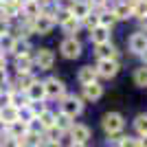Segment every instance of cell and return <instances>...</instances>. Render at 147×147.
I'll return each instance as SVG.
<instances>
[{
	"label": "cell",
	"mask_w": 147,
	"mask_h": 147,
	"mask_svg": "<svg viewBox=\"0 0 147 147\" xmlns=\"http://www.w3.org/2000/svg\"><path fill=\"white\" fill-rule=\"evenodd\" d=\"M123 125H125V121H123V117L119 114V112H110V114L103 117V129L110 136H117L123 129Z\"/></svg>",
	"instance_id": "obj_1"
},
{
	"label": "cell",
	"mask_w": 147,
	"mask_h": 147,
	"mask_svg": "<svg viewBox=\"0 0 147 147\" xmlns=\"http://www.w3.org/2000/svg\"><path fill=\"white\" fill-rule=\"evenodd\" d=\"M81 110H84V103H81L79 97H66L64 103H61V114H66V117H70V119L81 114Z\"/></svg>",
	"instance_id": "obj_2"
},
{
	"label": "cell",
	"mask_w": 147,
	"mask_h": 147,
	"mask_svg": "<svg viewBox=\"0 0 147 147\" xmlns=\"http://www.w3.org/2000/svg\"><path fill=\"white\" fill-rule=\"evenodd\" d=\"M59 51H61V55H64V57H68V59H75V57H79V53H81V44L77 42L75 37H66V40L61 42Z\"/></svg>",
	"instance_id": "obj_3"
},
{
	"label": "cell",
	"mask_w": 147,
	"mask_h": 147,
	"mask_svg": "<svg viewBox=\"0 0 147 147\" xmlns=\"http://www.w3.org/2000/svg\"><path fill=\"white\" fill-rule=\"evenodd\" d=\"M119 73V64L117 59H99L97 64V75H101V77H114V75Z\"/></svg>",
	"instance_id": "obj_4"
},
{
	"label": "cell",
	"mask_w": 147,
	"mask_h": 147,
	"mask_svg": "<svg viewBox=\"0 0 147 147\" xmlns=\"http://www.w3.org/2000/svg\"><path fill=\"white\" fill-rule=\"evenodd\" d=\"M129 51L136 53V55H143L147 51V35L145 33H134L129 37Z\"/></svg>",
	"instance_id": "obj_5"
},
{
	"label": "cell",
	"mask_w": 147,
	"mask_h": 147,
	"mask_svg": "<svg viewBox=\"0 0 147 147\" xmlns=\"http://www.w3.org/2000/svg\"><path fill=\"white\" fill-rule=\"evenodd\" d=\"M53 61H55V55H53V51H49V49H40V51H37L35 64L40 66V70H49V68L53 66Z\"/></svg>",
	"instance_id": "obj_6"
},
{
	"label": "cell",
	"mask_w": 147,
	"mask_h": 147,
	"mask_svg": "<svg viewBox=\"0 0 147 147\" xmlns=\"http://www.w3.org/2000/svg\"><path fill=\"white\" fill-rule=\"evenodd\" d=\"M31 26H33V31H35V33H49V31L55 26V20L49 18V16H42V13H40V16L33 20V24H31Z\"/></svg>",
	"instance_id": "obj_7"
},
{
	"label": "cell",
	"mask_w": 147,
	"mask_h": 147,
	"mask_svg": "<svg viewBox=\"0 0 147 147\" xmlns=\"http://www.w3.org/2000/svg\"><path fill=\"white\" fill-rule=\"evenodd\" d=\"M44 90H46V97H64V84L55 77L44 81Z\"/></svg>",
	"instance_id": "obj_8"
},
{
	"label": "cell",
	"mask_w": 147,
	"mask_h": 147,
	"mask_svg": "<svg viewBox=\"0 0 147 147\" xmlns=\"http://www.w3.org/2000/svg\"><path fill=\"white\" fill-rule=\"evenodd\" d=\"M70 136H73V143H79V145H84V143L90 138V129H88L86 125L77 123V125H73V127H70Z\"/></svg>",
	"instance_id": "obj_9"
},
{
	"label": "cell",
	"mask_w": 147,
	"mask_h": 147,
	"mask_svg": "<svg viewBox=\"0 0 147 147\" xmlns=\"http://www.w3.org/2000/svg\"><path fill=\"white\" fill-rule=\"evenodd\" d=\"M90 37H92V42L97 44H105V42H110V29H105V26H94V29L90 31Z\"/></svg>",
	"instance_id": "obj_10"
},
{
	"label": "cell",
	"mask_w": 147,
	"mask_h": 147,
	"mask_svg": "<svg viewBox=\"0 0 147 147\" xmlns=\"http://www.w3.org/2000/svg\"><path fill=\"white\" fill-rule=\"evenodd\" d=\"M88 13H90V5H88V2H81V0H75L73 2V7H70V16H73V18L84 20Z\"/></svg>",
	"instance_id": "obj_11"
},
{
	"label": "cell",
	"mask_w": 147,
	"mask_h": 147,
	"mask_svg": "<svg viewBox=\"0 0 147 147\" xmlns=\"http://www.w3.org/2000/svg\"><path fill=\"white\" fill-rule=\"evenodd\" d=\"M26 94H29L31 101H42L44 97H46V90H44V84H40V81H33L29 86V90H26Z\"/></svg>",
	"instance_id": "obj_12"
},
{
	"label": "cell",
	"mask_w": 147,
	"mask_h": 147,
	"mask_svg": "<svg viewBox=\"0 0 147 147\" xmlns=\"http://www.w3.org/2000/svg\"><path fill=\"white\" fill-rule=\"evenodd\" d=\"M20 13V5L13 0V2H2V7H0V18L7 20V18H13V16H18Z\"/></svg>",
	"instance_id": "obj_13"
},
{
	"label": "cell",
	"mask_w": 147,
	"mask_h": 147,
	"mask_svg": "<svg viewBox=\"0 0 147 147\" xmlns=\"http://www.w3.org/2000/svg\"><path fill=\"white\" fill-rule=\"evenodd\" d=\"M97 57L99 59H114V57H117V49H114L110 42L99 44L97 46Z\"/></svg>",
	"instance_id": "obj_14"
},
{
	"label": "cell",
	"mask_w": 147,
	"mask_h": 147,
	"mask_svg": "<svg viewBox=\"0 0 147 147\" xmlns=\"http://www.w3.org/2000/svg\"><path fill=\"white\" fill-rule=\"evenodd\" d=\"M26 132H29V123L16 121V123H11V125H9V136H11V138H18V141H20Z\"/></svg>",
	"instance_id": "obj_15"
},
{
	"label": "cell",
	"mask_w": 147,
	"mask_h": 147,
	"mask_svg": "<svg viewBox=\"0 0 147 147\" xmlns=\"http://www.w3.org/2000/svg\"><path fill=\"white\" fill-rule=\"evenodd\" d=\"M101 94H103V88L99 86L97 81H92V84H86V86H84V97H86V99H92V101H97Z\"/></svg>",
	"instance_id": "obj_16"
},
{
	"label": "cell",
	"mask_w": 147,
	"mask_h": 147,
	"mask_svg": "<svg viewBox=\"0 0 147 147\" xmlns=\"http://www.w3.org/2000/svg\"><path fill=\"white\" fill-rule=\"evenodd\" d=\"M0 121L7 123V125H11V123L18 121V108H13V105H7L0 110Z\"/></svg>",
	"instance_id": "obj_17"
},
{
	"label": "cell",
	"mask_w": 147,
	"mask_h": 147,
	"mask_svg": "<svg viewBox=\"0 0 147 147\" xmlns=\"http://www.w3.org/2000/svg\"><path fill=\"white\" fill-rule=\"evenodd\" d=\"M79 81L86 86V84H92V81H97V68H92V66H84L79 70Z\"/></svg>",
	"instance_id": "obj_18"
},
{
	"label": "cell",
	"mask_w": 147,
	"mask_h": 147,
	"mask_svg": "<svg viewBox=\"0 0 147 147\" xmlns=\"http://www.w3.org/2000/svg\"><path fill=\"white\" fill-rule=\"evenodd\" d=\"M132 16L136 18H147V0H132Z\"/></svg>",
	"instance_id": "obj_19"
},
{
	"label": "cell",
	"mask_w": 147,
	"mask_h": 147,
	"mask_svg": "<svg viewBox=\"0 0 147 147\" xmlns=\"http://www.w3.org/2000/svg\"><path fill=\"white\" fill-rule=\"evenodd\" d=\"M114 16H117V20H127L129 16H132V5H127V2H121V5H117V9H114Z\"/></svg>",
	"instance_id": "obj_20"
},
{
	"label": "cell",
	"mask_w": 147,
	"mask_h": 147,
	"mask_svg": "<svg viewBox=\"0 0 147 147\" xmlns=\"http://www.w3.org/2000/svg\"><path fill=\"white\" fill-rule=\"evenodd\" d=\"M40 127H44V129H51V127H55V117L51 114L49 110H44L42 114H40Z\"/></svg>",
	"instance_id": "obj_21"
},
{
	"label": "cell",
	"mask_w": 147,
	"mask_h": 147,
	"mask_svg": "<svg viewBox=\"0 0 147 147\" xmlns=\"http://www.w3.org/2000/svg\"><path fill=\"white\" fill-rule=\"evenodd\" d=\"M40 13H42V9H40V5H37V0H31V2L24 5V16H29V18H37Z\"/></svg>",
	"instance_id": "obj_22"
},
{
	"label": "cell",
	"mask_w": 147,
	"mask_h": 147,
	"mask_svg": "<svg viewBox=\"0 0 147 147\" xmlns=\"http://www.w3.org/2000/svg\"><path fill=\"white\" fill-rule=\"evenodd\" d=\"M134 129L141 136H147V114H138L134 121Z\"/></svg>",
	"instance_id": "obj_23"
},
{
	"label": "cell",
	"mask_w": 147,
	"mask_h": 147,
	"mask_svg": "<svg viewBox=\"0 0 147 147\" xmlns=\"http://www.w3.org/2000/svg\"><path fill=\"white\" fill-rule=\"evenodd\" d=\"M16 66H18V73L20 75H29V66H31L29 55H20L18 59H16Z\"/></svg>",
	"instance_id": "obj_24"
},
{
	"label": "cell",
	"mask_w": 147,
	"mask_h": 147,
	"mask_svg": "<svg viewBox=\"0 0 147 147\" xmlns=\"http://www.w3.org/2000/svg\"><path fill=\"white\" fill-rule=\"evenodd\" d=\"M61 29L66 31V33H75V31L79 29V20L77 18H73V16H68L64 22H61Z\"/></svg>",
	"instance_id": "obj_25"
},
{
	"label": "cell",
	"mask_w": 147,
	"mask_h": 147,
	"mask_svg": "<svg viewBox=\"0 0 147 147\" xmlns=\"http://www.w3.org/2000/svg\"><path fill=\"white\" fill-rule=\"evenodd\" d=\"M29 42H20V40H16V42H13V53H16V55H29Z\"/></svg>",
	"instance_id": "obj_26"
},
{
	"label": "cell",
	"mask_w": 147,
	"mask_h": 147,
	"mask_svg": "<svg viewBox=\"0 0 147 147\" xmlns=\"http://www.w3.org/2000/svg\"><path fill=\"white\" fill-rule=\"evenodd\" d=\"M134 81H136V86H147V68H136V73H134Z\"/></svg>",
	"instance_id": "obj_27"
},
{
	"label": "cell",
	"mask_w": 147,
	"mask_h": 147,
	"mask_svg": "<svg viewBox=\"0 0 147 147\" xmlns=\"http://www.w3.org/2000/svg\"><path fill=\"white\" fill-rule=\"evenodd\" d=\"M55 125H57V129H70L73 125H70V117H66V114H59V117H55Z\"/></svg>",
	"instance_id": "obj_28"
},
{
	"label": "cell",
	"mask_w": 147,
	"mask_h": 147,
	"mask_svg": "<svg viewBox=\"0 0 147 147\" xmlns=\"http://www.w3.org/2000/svg\"><path fill=\"white\" fill-rule=\"evenodd\" d=\"M114 22H117V16H114V13H105V16H101V18H99V24L105 26V29H110Z\"/></svg>",
	"instance_id": "obj_29"
},
{
	"label": "cell",
	"mask_w": 147,
	"mask_h": 147,
	"mask_svg": "<svg viewBox=\"0 0 147 147\" xmlns=\"http://www.w3.org/2000/svg\"><path fill=\"white\" fill-rule=\"evenodd\" d=\"M119 145L121 147H141L138 145V138H134V136H123L119 141Z\"/></svg>",
	"instance_id": "obj_30"
},
{
	"label": "cell",
	"mask_w": 147,
	"mask_h": 147,
	"mask_svg": "<svg viewBox=\"0 0 147 147\" xmlns=\"http://www.w3.org/2000/svg\"><path fill=\"white\" fill-rule=\"evenodd\" d=\"M84 24L88 26V29H94V26H99V16H94V13H88L86 18H84Z\"/></svg>",
	"instance_id": "obj_31"
},
{
	"label": "cell",
	"mask_w": 147,
	"mask_h": 147,
	"mask_svg": "<svg viewBox=\"0 0 147 147\" xmlns=\"http://www.w3.org/2000/svg\"><path fill=\"white\" fill-rule=\"evenodd\" d=\"M13 37H9V35H2L0 37V49H5V51H13Z\"/></svg>",
	"instance_id": "obj_32"
},
{
	"label": "cell",
	"mask_w": 147,
	"mask_h": 147,
	"mask_svg": "<svg viewBox=\"0 0 147 147\" xmlns=\"http://www.w3.org/2000/svg\"><path fill=\"white\" fill-rule=\"evenodd\" d=\"M33 84V79H31L29 75H20V79H18V86L20 88H24V90H29V86Z\"/></svg>",
	"instance_id": "obj_33"
},
{
	"label": "cell",
	"mask_w": 147,
	"mask_h": 147,
	"mask_svg": "<svg viewBox=\"0 0 147 147\" xmlns=\"http://www.w3.org/2000/svg\"><path fill=\"white\" fill-rule=\"evenodd\" d=\"M7 105H11V92H2L0 90V110H2V108H7Z\"/></svg>",
	"instance_id": "obj_34"
},
{
	"label": "cell",
	"mask_w": 147,
	"mask_h": 147,
	"mask_svg": "<svg viewBox=\"0 0 147 147\" xmlns=\"http://www.w3.org/2000/svg\"><path fill=\"white\" fill-rule=\"evenodd\" d=\"M2 35H7V20L0 18V37H2Z\"/></svg>",
	"instance_id": "obj_35"
},
{
	"label": "cell",
	"mask_w": 147,
	"mask_h": 147,
	"mask_svg": "<svg viewBox=\"0 0 147 147\" xmlns=\"http://www.w3.org/2000/svg\"><path fill=\"white\" fill-rule=\"evenodd\" d=\"M44 147H61V143L59 141H46V143H44Z\"/></svg>",
	"instance_id": "obj_36"
},
{
	"label": "cell",
	"mask_w": 147,
	"mask_h": 147,
	"mask_svg": "<svg viewBox=\"0 0 147 147\" xmlns=\"http://www.w3.org/2000/svg\"><path fill=\"white\" fill-rule=\"evenodd\" d=\"M5 66H7V57L0 53V70H5Z\"/></svg>",
	"instance_id": "obj_37"
},
{
	"label": "cell",
	"mask_w": 147,
	"mask_h": 147,
	"mask_svg": "<svg viewBox=\"0 0 147 147\" xmlns=\"http://www.w3.org/2000/svg\"><path fill=\"white\" fill-rule=\"evenodd\" d=\"M138 145H141V147H147V136H141V141H138Z\"/></svg>",
	"instance_id": "obj_38"
},
{
	"label": "cell",
	"mask_w": 147,
	"mask_h": 147,
	"mask_svg": "<svg viewBox=\"0 0 147 147\" xmlns=\"http://www.w3.org/2000/svg\"><path fill=\"white\" fill-rule=\"evenodd\" d=\"M16 2H18V5H22V7H24L26 2H31V0H16Z\"/></svg>",
	"instance_id": "obj_39"
},
{
	"label": "cell",
	"mask_w": 147,
	"mask_h": 147,
	"mask_svg": "<svg viewBox=\"0 0 147 147\" xmlns=\"http://www.w3.org/2000/svg\"><path fill=\"white\" fill-rule=\"evenodd\" d=\"M143 29L147 31V18H143Z\"/></svg>",
	"instance_id": "obj_40"
},
{
	"label": "cell",
	"mask_w": 147,
	"mask_h": 147,
	"mask_svg": "<svg viewBox=\"0 0 147 147\" xmlns=\"http://www.w3.org/2000/svg\"><path fill=\"white\" fill-rule=\"evenodd\" d=\"M92 2H94V5H103L105 0H92Z\"/></svg>",
	"instance_id": "obj_41"
},
{
	"label": "cell",
	"mask_w": 147,
	"mask_h": 147,
	"mask_svg": "<svg viewBox=\"0 0 147 147\" xmlns=\"http://www.w3.org/2000/svg\"><path fill=\"white\" fill-rule=\"evenodd\" d=\"M143 59H145V64H147V51H145V53H143Z\"/></svg>",
	"instance_id": "obj_42"
},
{
	"label": "cell",
	"mask_w": 147,
	"mask_h": 147,
	"mask_svg": "<svg viewBox=\"0 0 147 147\" xmlns=\"http://www.w3.org/2000/svg\"><path fill=\"white\" fill-rule=\"evenodd\" d=\"M70 147H84V145H79V143H73V145H70Z\"/></svg>",
	"instance_id": "obj_43"
},
{
	"label": "cell",
	"mask_w": 147,
	"mask_h": 147,
	"mask_svg": "<svg viewBox=\"0 0 147 147\" xmlns=\"http://www.w3.org/2000/svg\"><path fill=\"white\" fill-rule=\"evenodd\" d=\"M2 2H13V0H2Z\"/></svg>",
	"instance_id": "obj_44"
}]
</instances>
